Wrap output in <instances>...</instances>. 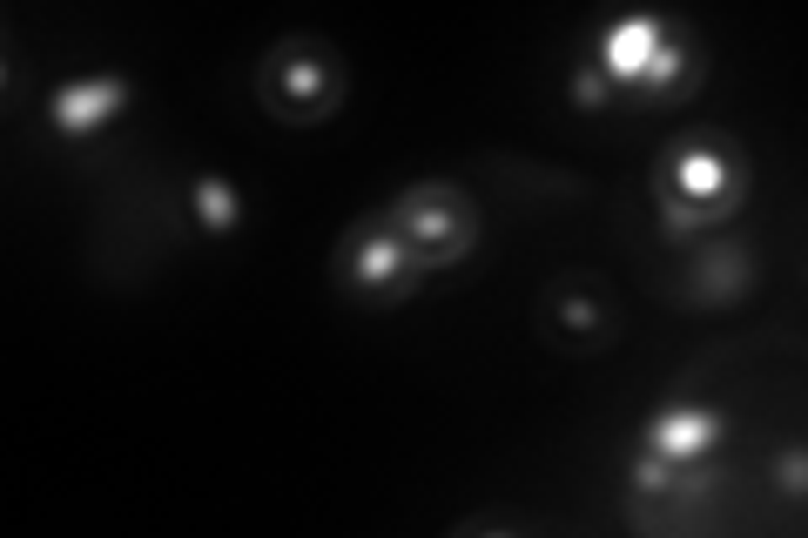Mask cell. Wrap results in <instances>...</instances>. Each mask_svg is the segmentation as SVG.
I'll use <instances>...</instances> for the list:
<instances>
[{
  "instance_id": "cell-1",
  "label": "cell",
  "mask_w": 808,
  "mask_h": 538,
  "mask_svg": "<svg viewBox=\"0 0 808 538\" xmlns=\"http://www.w3.org/2000/svg\"><path fill=\"white\" fill-rule=\"evenodd\" d=\"M202 216H210L216 229H230V222H236L230 216V188H210V182H202Z\"/></svg>"
}]
</instances>
